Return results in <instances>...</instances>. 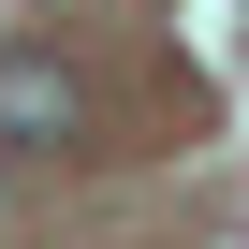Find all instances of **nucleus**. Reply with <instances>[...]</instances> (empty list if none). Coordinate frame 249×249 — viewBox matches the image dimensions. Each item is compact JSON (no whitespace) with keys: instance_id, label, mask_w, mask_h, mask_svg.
<instances>
[{"instance_id":"nucleus-1","label":"nucleus","mask_w":249,"mask_h":249,"mask_svg":"<svg viewBox=\"0 0 249 249\" xmlns=\"http://www.w3.org/2000/svg\"><path fill=\"white\" fill-rule=\"evenodd\" d=\"M88 73L59 59V44H0V147L15 161H88Z\"/></svg>"}]
</instances>
